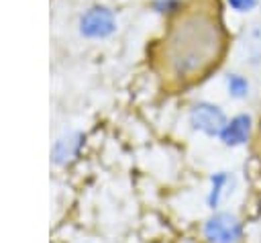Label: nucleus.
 Segmentation results:
<instances>
[{
  "instance_id": "obj_2",
  "label": "nucleus",
  "mask_w": 261,
  "mask_h": 243,
  "mask_svg": "<svg viewBox=\"0 0 261 243\" xmlns=\"http://www.w3.org/2000/svg\"><path fill=\"white\" fill-rule=\"evenodd\" d=\"M228 114L224 112V108L216 102L210 100H198L188 108V125L192 131L208 137V139H216L218 133L222 131L224 123H226Z\"/></svg>"
},
{
  "instance_id": "obj_10",
  "label": "nucleus",
  "mask_w": 261,
  "mask_h": 243,
  "mask_svg": "<svg viewBox=\"0 0 261 243\" xmlns=\"http://www.w3.org/2000/svg\"><path fill=\"white\" fill-rule=\"evenodd\" d=\"M226 2L237 12H249V10H253L257 6V0H226Z\"/></svg>"
},
{
  "instance_id": "obj_9",
  "label": "nucleus",
  "mask_w": 261,
  "mask_h": 243,
  "mask_svg": "<svg viewBox=\"0 0 261 243\" xmlns=\"http://www.w3.org/2000/svg\"><path fill=\"white\" fill-rule=\"evenodd\" d=\"M177 4H179V0H153L155 10L161 12V14H169V12H173V10L177 8Z\"/></svg>"
},
{
  "instance_id": "obj_1",
  "label": "nucleus",
  "mask_w": 261,
  "mask_h": 243,
  "mask_svg": "<svg viewBox=\"0 0 261 243\" xmlns=\"http://www.w3.org/2000/svg\"><path fill=\"white\" fill-rule=\"evenodd\" d=\"M202 235L208 243H241L245 237V225L232 210H210L202 223Z\"/></svg>"
},
{
  "instance_id": "obj_5",
  "label": "nucleus",
  "mask_w": 261,
  "mask_h": 243,
  "mask_svg": "<svg viewBox=\"0 0 261 243\" xmlns=\"http://www.w3.org/2000/svg\"><path fill=\"white\" fill-rule=\"evenodd\" d=\"M237 188V176L228 169H216L208 176V190H206V206L208 210H218L226 196H232Z\"/></svg>"
},
{
  "instance_id": "obj_7",
  "label": "nucleus",
  "mask_w": 261,
  "mask_h": 243,
  "mask_svg": "<svg viewBox=\"0 0 261 243\" xmlns=\"http://www.w3.org/2000/svg\"><path fill=\"white\" fill-rule=\"evenodd\" d=\"M224 88H226L228 98H232V100H245V98L251 94V82L247 80V76L237 74V71L226 74V78H224Z\"/></svg>"
},
{
  "instance_id": "obj_8",
  "label": "nucleus",
  "mask_w": 261,
  "mask_h": 243,
  "mask_svg": "<svg viewBox=\"0 0 261 243\" xmlns=\"http://www.w3.org/2000/svg\"><path fill=\"white\" fill-rule=\"evenodd\" d=\"M243 49L245 55L249 57V61H259L261 59V25H253V29H249L245 41H243Z\"/></svg>"
},
{
  "instance_id": "obj_3",
  "label": "nucleus",
  "mask_w": 261,
  "mask_h": 243,
  "mask_svg": "<svg viewBox=\"0 0 261 243\" xmlns=\"http://www.w3.org/2000/svg\"><path fill=\"white\" fill-rule=\"evenodd\" d=\"M77 31L86 39H106L116 31V16L108 6H90L82 12Z\"/></svg>"
},
{
  "instance_id": "obj_4",
  "label": "nucleus",
  "mask_w": 261,
  "mask_h": 243,
  "mask_svg": "<svg viewBox=\"0 0 261 243\" xmlns=\"http://www.w3.org/2000/svg\"><path fill=\"white\" fill-rule=\"evenodd\" d=\"M253 129H255L253 116L249 112H237V114L226 118L222 131L216 137V141L226 149H239V147H245L251 141Z\"/></svg>"
},
{
  "instance_id": "obj_6",
  "label": "nucleus",
  "mask_w": 261,
  "mask_h": 243,
  "mask_svg": "<svg viewBox=\"0 0 261 243\" xmlns=\"http://www.w3.org/2000/svg\"><path fill=\"white\" fill-rule=\"evenodd\" d=\"M84 139L86 137H84L82 131H71V133L61 135L53 143V147H51V161L55 165H67V163H71L77 157V153H80V149L84 145Z\"/></svg>"
}]
</instances>
